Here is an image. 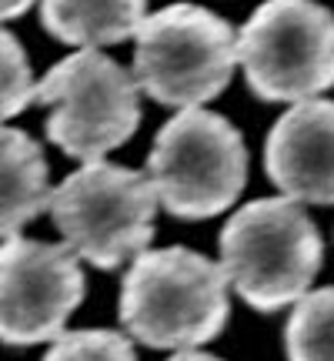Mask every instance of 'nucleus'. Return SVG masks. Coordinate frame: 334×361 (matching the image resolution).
<instances>
[{
    "label": "nucleus",
    "mask_w": 334,
    "mask_h": 361,
    "mask_svg": "<svg viewBox=\"0 0 334 361\" xmlns=\"http://www.w3.org/2000/svg\"><path fill=\"white\" fill-rule=\"evenodd\" d=\"M84 271L64 245L0 241V341L13 348L54 341L84 301Z\"/></svg>",
    "instance_id": "obj_8"
},
{
    "label": "nucleus",
    "mask_w": 334,
    "mask_h": 361,
    "mask_svg": "<svg viewBox=\"0 0 334 361\" xmlns=\"http://www.w3.org/2000/svg\"><path fill=\"white\" fill-rule=\"evenodd\" d=\"M34 0H0V20H13V17H20L27 13Z\"/></svg>",
    "instance_id": "obj_15"
},
{
    "label": "nucleus",
    "mask_w": 334,
    "mask_h": 361,
    "mask_svg": "<svg viewBox=\"0 0 334 361\" xmlns=\"http://www.w3.org/2000/svg\"><path fill=\"white\" fill-rule=\"evenodd\" d=\"M287 361H334V284L295 301L284 328Z\"/></svg>",
    "instance_id": "obj_12"
},
{
    "label": "nucleus",
    "mask_w": 334,
    "mask_h": 361,
    "mask_svg": "<svg viewBox=\"0 0 334 361\" xmlns=\"http://www.w3.org/2000/svg\"><path fill=\"white\" fill-rule=\"evenodd\" d=\"M264 171L287 201L334 204V101L284 111L264 141Z\"/></svg>",
    "instance_id": "obj_9"
},
{
    "label": "nucleus",
    "mask_w": 334,
    "mask_h": 361,
    "mask_svg": "<svg viewBox=\"0 0 334 361\" xmlns=\"http://www.w3.org/2000/svg\"><path fill=\"white\" fill-rule=\"evenodd\" d=\"M167 361H221V358H214V355H204V351H178L174 358H167Z\"/></svg>",
    "instance_id": "obj_16"
},
{
    "label": "nucleus",
    "mask_w": 334,
    "mask_h": 361,
    "mask_svg": "<svg viewBox=\"0 0 334 361\" xmlns=\"http://www.w3.org/2000/svg\"><path fill=\"white\" fill-rule=\"evenodd\" d=\"M228 278L191 247L141 251L120 284V324L161 351H197L228 324Z\"/></svg>",
    "instance_id": "obj_1"
},
{
    "label": "nucleus",
    "mask_w": 334,
    "mask_h": 361,
    "mask_svg": "<svg viewBox=\"0 0 334 361\" xmlns=\"http://www.w3.org/2000/svg\"><path fill=\"white\" fill-rule=\"evenodd\" d=\"M34 71L20 40L7 27H0V124L34 101Z\"/></svg>",
    "instance_id": "obj_14"
},
{
    "label": "nucleus",
    "mask_w": 334,
    "mask_h": 361,
    "mask_svg": "<svg viewBox=\"0 0 334 361\" xmlns=\"http://www.w3.org/2000/svg\"><path fill=\"white\" fill-rule=\"evenodd\" d=\"M44 361H137V355L130 338L107 328H84L54 338Z\"/></svg>",
    "instance_id": "obj_13"
},
{
    "label": "nucleus",
    "mask_w": 334,
    "mask_h": 361,
    "mask_svg": "<svg viewBox=\"0 0 334 361\" xmlns=\"http://www.w3.org/2000/svg\"><path fill=\"white\" fill-rule=\"evenodd\" d=\"M144 178L157 204L180 221H204L241 197L247 180V147L228 117L191 107L157 130Z\"/></svg>",
    "instance_id": "obj_4"
},
{
    "label": "nucleus",
    "mask_w": 334,
    "mask_h": 361,
    "mask_svg": "<svg viewBox=\"0 0 334 361\" xmlns=\"http://www.w3.org/2000/svg\"><path fill=\"white\" fill-rule=\"evenodd\" d=\"M261 101L301 104L334 87V13L318 0H264L234 40Z\"/></svg>",
    "instance_id": "obj_7"
},
{
    "label": "nucleus",
    "mask_w": 334,
    "mask_h": 361,
    "mask_svg": "<svg viewBox=\"0 0 334 361\" xmlns=\"http://www.w3.org/2000/svg\"><path fill=\"white\" fill-rule=\"evenodd\" d=\"M147 0H40V20L64 44L97 51L137 34Z\"/></svg>",
    "instance_id": "obj_11"
},
{
    "label": "nucleus",
    "mask_w": 334,
    "mask_h": 361,
    "mask_svg": "<svg viewBox=\"0 0 334 361\" xmlns=\"http://www.w3.org/2000/svg\"><path fill=\"white\" fill-rule=\"evenodd\" d=\"M134 80L164 107L191 111L214 101L234 74V27L207 7L171 4L137 27Z\"/></svg>",
    "instance_id": "obj_5"
},
{
    "label": "nucleus",
    "mask_w": 334,
    "mask_h": 361,
    "mask_svg": "<svg viewBox=\"0 0 334 361\" xmlns=\"http://www.w3.org/2000/svg\"><path fill=\"white\" fill-rule=\"evenodd\" d=\"M51 197L47 157L40 144L17 128L0 124V241L17 238Z\"/></svg>",
    "instance_id": "obj_10"
},
{
    "label": "nucleus",
    "mask_w": 334,
    "mask_h": 361,
    "mask_svg": "<svg viewBox=\"0 0 334 361\" xmlns=\"http://www.w3.org/2000/svg\"><path fill=\"white\" fill-rule=\"evenodd\" d=\"M34 101L47 107V137L84 164L130 141L141 124L137 80L101 51H78L54 64L34 87Z\"/></svg>",
    "instance_id": "obj_6"
},
{
    "label": "nucleus",
    "mask_w": 334,
    "mask_h": 361,
    "mask_svg": "<svg viewBox=\"0 0 334 361\" xmlns=\"http://www.w3.org/2000/svg\"><path fill=\"white\" fill-rule=\"evenodd\" d=\"M47 211L74 258L114 271L147 251L157 197L141 171L90 161L54 188Z\"/></svg>",
    "instance_id": "obj_3"
},
{
    "label": "nucleus",
    "mask_w": 334,
    "mask_h": 361,
    "mask_svg": "<svg viewBox=\"0 0 334 361\" xmlns=\"http://www.w3.org/2000/svg\"><path fill=\"white\" fill-rule=\"evenodd\" d=\"M324 261L321 231L297 201L261 197L221 231V271L251 308L281 311L311 291Z\"/></svg>",
    "instance_id": "obj_2"
}]
</instances>
